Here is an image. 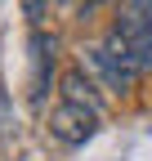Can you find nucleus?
Returning a JSON list of instances; mask_svg holds the SVG:
<instances>
[{
	"mask_svg": "<svg viewBox=\"0 0 152 161\" xmlns=\"http://www.w3.org/2000/svg\"><path fill=\"white\" fill-rule=\"evenodd\" d=\"M81 63H85V72H94V76H99V80H103V90H112V94L134 90V80H139V72H143L117 31H107V40H103V45L85 49V54H81Z\"/></svg>",
	"mask_w": 152,
	"mask_h": 161,
	"instance_id": "1",
	"label": "nucleus"
},
{
	"mask_svg": "<svg viewBox=\"0 0 152 161\" xmlns=\"http://www.w3.org/2000/svg\"><path fill=\"white\" fill-rule=\"evenodd\" d=\"M112 31L125 40L139 67H152V0H121V18Z\"/></svg>",
	"mask_w": 152,
	"mask_h": 161,
	"instance_id": "2",
	"label": "nucleus"
},
{
	"mask_svg": "<svg viewBox=\"0 0 152 161\" xmlns=\"http://www.w3.org/2000/svg\"><path fill=\"white\" fill-rule=\"evenodd\" d=\"M99 130V112L94 108H81V103H58L49 112V134L67 148H81L85 139H94Z\"/></svg>",
	"mask_w": 152,
	"mask_h": 161,
	"instance_id": "3",
	"label": "nucleus"
},
{
	"mask_svg": "<svg viewBox=\"0 0 152 161\" xmlns=\"http://www.w3.org/2000/svg\"><path fill=\"white\" fill-rule=\"evenodd\" d=\"M54 49H58V40H54V36H45V31H31V103H36V108L45 103V90H49Z\"/></svg>",
	"mask_w": 152,
	"mask_h": 161,
	"instance_id": "4",
	"label": "nucleus"
},
{
	"mask_svg": "<svg viewBox=\"0 0 152 161\" xmlns=\"http://www.w3.org/2000/svg\"><path fill=\"white\" fill-rule=\"evenodd\" d=\"M63 103H81V108L99 112V94H94V80L85 72H67L63 76Z\"/></svg>",
	"mask_w": 152,
	"mask_h": 161,
	"instance_id": "5",
	"label": "nucleus"
},
{
	"mask_svg": "<svg viewBox=\"0 0 152 161\" xmlns=\"http://www.w3.org/2000/svg\"><path fill=\"white\" fill-rule=\"evenodd\" d=\"M41 5H45V0H27V18H31V23H41Z\"/></svg>",
	"mask_w": 152,
	"mask_h": 161,
	"instance_id": "6",
	"label": "nucleus"
},
{
	"mask_svg": "<svg viewBox=\"0 0 152 161\" xmlns=\"http://www.w3.org/2000/svg\"><path fill=\"white\" fill-rule=\"evenodd\" d=\"M81 5H85V9H94V5H103V0H81Z\"/></svg>",
	"mask_w": 152,
	"mask_h": 161,
	"instance_id": "7",
	"label": "nucleus"
}]
</instances>
